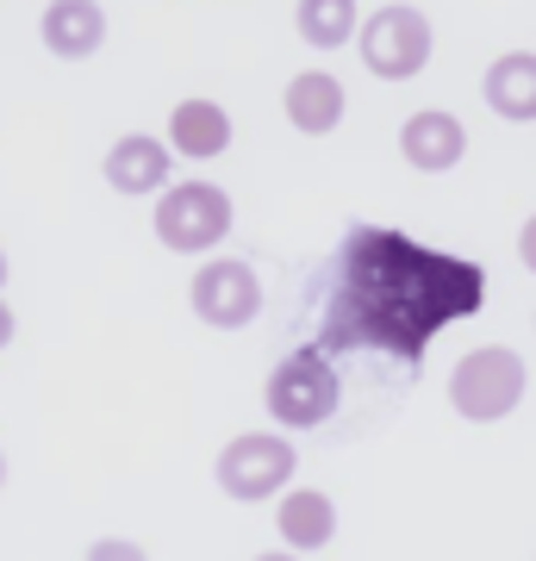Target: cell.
Masks as SVG:
<instances>
[{
    "label": "cell",
    "instance_id": "obj_20",
    "mask_svg": "<svg viewBox=\"0 0 536 561\" xmlns=\"http://www.w3.org/2000/svg\"><path fill=\"white\" fill-rule=\"evenodd\" d=\"M0 287H7V250H0Z\"/></svg>",
    "mask_w": 536,
    "mask_h": 561
},
{
    "label": "cell",
    "instance_id": "obj_4",
    "mask_svg": "<svg viewBox=\"0 0 536 561\" xmlns=\"http://www.w3.org/2000/svg\"><path fill=\"white\" fill-rule=\"evenodd\" d=\"M262 400H269V419L275 424H287V431H312V424H324L331 412H338L343 381H338V368H331V356L312 343V350H294V356L269 375Z\"/></svg>",
    "mask_w": 536,
    "mask_h": 561
},
{
    "label": "cell",
    "instance_id": "obj_10",
    "mask_svg": "<svg viewBox=\"0 0 536 561\" xmlns=\"http://www.w3.org/2000/svg\"><path fill=\"white\" fill-rule=\"evenodd\" d=\"M38 38H44V50L62 57V62L94 57L100 44H106V7H100V0H50L44 20H38Z\"/></svg>",
    "mask_w": 536,
    "mask_h": 561
},
{
    "label": "cell",
    "instance_id": "obj_17",
    "mask_svg": "<svg viewBox=\"0 0 536 561\" xmlns=\"http://www.w3.org/2000/svg\"><path fill=\"white\" fill-rule=\"evenodd\" d=\"M517 262H524V268L536 275V213L524 219V231H517Z\"/></svg>",
    "mask_w": 536,
    "mask_h": 561
},
{
    "label": "cell",
    "instance_id": "obj_18",
    "mask_svg": "<svg viewBox=\"0 0 536 561\" xmlns=\"http://www.w3.org/2000/svg\"><path fill=\"white\" fill-rule=\"evenodd\" d=\"M13 331H20V319H13V306H7V294H0V350L13 343Z\"/></svg>",
    "mask_w": 536,
    "mask_h": 561
},
{
    "label": "cell",
    "instance_id": "obj_3",
    "mask_svg": "<svg viewBox=\"0 0 536 561\" xmlns=\"http://www.w3.org/2000/svg\"><path fill=\"white\" fill-rule=\"evenodd\" d=\"M231 238V194L219 181H169L157 194V243L175 256H206Z\"/></svg>",
    "mask_w": 536,
    "mask_h": 561
},
{
    "label": "cell",
    "instance_id": "obj_13",
    "mask_svg": "<svg viewBox=\"0 0 536 561\" xmlns=\"http://www.w3.org/2000/svg\"><path fill=\"white\" fill-rule=\"evenodd\" d=\"M275 530L294 556L324 549V542L338 537V505L324 500L318 486H294V493H281V505H275Z\"/></svg>",
    "mask_w": 536,
    "mask_h": 561
},
{
    "label": "cell",
    "instance_id": "obj_9",
    "mask_svg": "<svg viewBox=\"0 0 536 561\" xmlns=\"http://www.w3.org/2000/svg\"><path fill=\"white\" fill-rule=\"evenodd\" d=\"M399 157L412 162L418 175H443V169H456L468 157V131H461L456 113H412V119L399 125Z\"/></svg>",
    "mask_w": 536,
    "mask_h": 561
},
{
    "label": "cell",
    "instance_id": "obj_12",
    "mask_svg": "<svg viewBox=\"0 0 536 561\" xmlns=\"http://www.w3.org/2000/svg\"><path fill=\"white\" fill-rule=\"evenodd\" d=\"M169 150L187 162H213L231 150V113H225L219 101H175V113H169Z\"/></svg>",
    "mask_w": 536,
    "mask_h": 561
},
{
    "label": "cell",
    "instance_id": "obj_19",
    "mask_svg": "<svg viewBox=\"0 0 536 561\" xmlns=\"http://www.w3.org/2000/svg\"><path fill=\"white\" fill-rule=\"evenodd\" d=\"M256 561H299L294 549H269V556H256Z\"/></svg>",
    "mask_w": 536,
    "mask_h": 561
},
{
    "label": "cell",
    "instance_id": "obj_1",
    "mask_svg": "<svg viewBox=\"0 0 536 561\" xmlns=\"http://www.w3.org/2000/svg\"><path fill=\"white\" fill-rule=\"evenodd\" d=\"M480 300H487L480 262L431 250L394 225H350L318 312V350L324 356L375 350L394 362H424L437 331L475 319Z\"/></svg>",
    "mask_w": 536,
    "mask_h": 561
},
{
    "label": "cell",
    "instance_id": "obj_7",
    "mask_svg": "<svg viewBox=\"0 0 536 561\" xmlns=\"http://www.w3.org/2000/svg\"><path fill=\"white\" fill-rule=\"evenodd\" d=\"M187 306H194V319L213 324V331H243V324H256V312H262V275L238 256H213L206 268H194V280H187Z\"/></svg>",
    "mask_w": 536,
    "mask_h": 561
},
{
    "label": "cell",
    "instance_id": "obj_5",
    "mask_svg": "<svg viewBox=\"0 0 536 561\" xmlns=\"http://www.w3.org/2000/svg\"><path fill=\"white\" fill-rule=\"evenodd\" d=\"M431 20L418 13V7H406V0H387L380 13H368L356 32V50L362 62H368V76L380 81H412L424 62H431Z\"/></svg>",
    "mask_w": 536,
    "mask_h": 561
},
{
    "label": "cell",
    "instance_id": "obj_8",
    "mask_svg": "<svg viewBox=\"0 0 536 561\" xmlns=\"http://www.w3.org/2000/svg\"><path fill=\"white\" fill-rule=\"evenodd\" d=\"M100 175H106V187H113V194H132V201H144V194H162V187H169V175H175V150H169V138L125 131V138L106 150Z\"/></svg>",
    "mask_w": 536,
    "mask_h": 561
},
{
    "label": "cell",
    "instance_id": "obj_15",
    "mask_svg": "<svg viewBox=\"0 0 536 561\" xmlns=\"http://www.w3.org/2000/svg\"><path fill=\"white\" fill-rule=\"evenodd\" d=\"M294 32L312 44V50H343V44L362 32V7L356 0H299Z\"/></svg>",
    "mask_w": 536,
    "mask_h": 561
},
{
    "label": "cell",
    "instance_id": "obj_11",
    "mask_svg": "<svg viewBox=\"0 0 536 561\" xmlns=\"http://www.w3.org/2000/svg\"><path fill=\"white\" fill-rule=\"evenodd\" d=\"M343 81L331 76V69H299L294 81H287V94H281V113H287V125L294 131H306V138H324V131H338L343 125Z\"/></svg>",
    "mask_w": 536,
    "mask_h": 561
},
{
    "label": "cell",
    "instance_id": "obj_16",
    "mask_svg": "<svg viewBox=\"0 0 536 561\" xmlns=\"http://www.w3.org/2000/svg\"><path fill=\"white\" fill-rule=\"evenodd\" d=\"M88 561H150L138 549V542H125V537H100L94 549H88Z\"/></svg>",
    "mask_w": 536,
    "mask_h": 561
},
{
    "label": "cell",
    "instance_id": "obj_14",
    "mask_svg": "<svg viewBox=\"0 0 536 561\" xmlns=\"http://www.w3.org/2000/svg\"><path fill=\"white\" fill-rule=\"evenodd\" d=\"M480 94H487V106H493L499 119L531 125L536 119V50H505V57L487 69Z\"/></svg>",
    "mask_w": 536,
    "mask_h": 561
},
{
    "label": "cell",
    "instance_id": "obj_6",
    "mask_svg": "<svg viewBox=\"0 0 536 561\" xmlns=\"http://www.w3.org/2000/svg\"><path fill=\"white\" fill-rule=\"evenodd\" d=\"M294 468H299V456H294V443L281 437V431H243V437H231L219 449V486L243 505L287 493Z\"/></svg>",
    "mask_w": 536,
    "mask_h": 561
},
{
    "label": "cell",
    "instance_id": "obj_2",
    "mask_svg": "<svg viewBox=\"0 0 536 561\" xmlns=\"http://www.w3.org/2000/svg\"><path fill=\"white\" fill-rule=\"evenodd\" d=\"M524 356L505 350V343H480L449 368V405H456L468 424H499L512 419L517 400H524Z\"/></svg>",
    "mask_w": 536,
    "mask_h": 561
},
{
    "label": "cell",
    "instance_id": "obj_21",
    "mask_svg": "<svg viewBox=\"0 0 536 561\" xmlns=\"http://www.w3.org/2000/svg\"><path fill=\"white\" fill-rule=\"evenodd\" d=\"M0 486H7V449H0Z\"/></svg>",
    "mask_w": 536,
    "mask_h": 561
}]
</instances>
